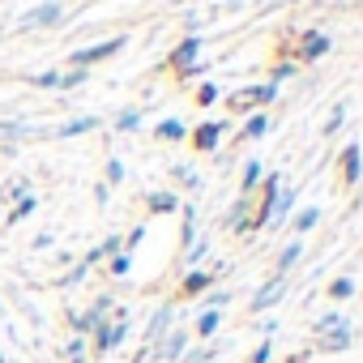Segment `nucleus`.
I'll return each mask as SVG.
<instances>
[{"mask_svg":"<svg viewBox=\"0 0 363 363\" xmlns=\"http://www.w3.org/2000/svg\"><path fill=\"white\" fill-rule=\"evenodd\" d=\"M124 329H128L124 316H116L111 325H103V329H99V350H116V346L124 342Z\"/></svg>","mask_w":363,"mask_h":363,"instance_id":"obj_1","label":"nucleus"},{"mask_svg":"<svg viewBox=\"0 0 363 363\" xmlns=\"http://www.w3.org/2000/svg\"><path fill=\"white\" fill-rule=\"evenodd\" d=\"M120 48H124V39H111V43H103V48H86V52H77L73 60H77V65H99V60H107V56L120 52Z\"/></svg>","mask_w":363,"mask_h":363,"instance_id":"obj_2","label":"nucleus"},{"mask_svg":"<svg viewBox=\"0 0 363 363\" xmlns=\"http://www.w3.org/2000/svg\"><path fill=\"white\" fill-rule=\"evenodd\" d=\"M48 22H60V9H56V5H43V9H35V13H26V18H22V30H35V26H48Z\"/></svg>","mask_w":363,"mask_h":363,"instance_id":"obj_3","label":"nucleus"},{"mask_svg":"<svg viewBox=\"0 0 363 363\" xmlns=\"http://www.w3.org/2000/svg\"><path fill=\"white\" fill-rule=\"evenodd\" d=\"M197 52H201V39L193 35V39H184V43H179V52L171 56V65H175V69H184L189 60H197Z\"/></svg>","mask_w":363,"mask_h":363,"instance_id":"obj_4","label":"nucleus"},{"mask_svg":"<svg viewBox=\"0 0 363 363\" xmlns=\"http://www.w3.org/2000/svg\"><path fill=\"white\" fill-rule=\"evenodd\" d=\"M278 291H282V274H274V282H269V286H265V291L252 299V308H257V312H261V308H269V303L278 299Z\"/></svg>","mask_w":363,"mask_h":363,"instance_id":"obj_5","label":"nucleus"},{"mask_svg":"<svg viewBox=\"0 0 363 363\" xmlns=\"http://www.w3.org/2000/svg\"><path fill=\"white\" fill-rule=\"evenodd\" d=\"M218 133H223V124H201V128H197V145H201V150H214V145H218Z\"/></svg>","mask_w":363,"mask_h":363,"instance_id":"obj_6","label":"nucleus"},{"mask_svg":"<svg viewBox=\"0 0 363 363\" xmlns=\"http://www.w3.org/2000/svg\"><path fill=\"white\" fill-rule=\"evenodd\" d=\"M94 124H99L94 116H82V120H73V124H65V128H60V137H73V133H86V128H94Z\"/></svg>","mask_w":363,"mask_h":363,"instance_id":"obj_7","label":"nucleus"},{"mask_svg":"<svg viewBox=\"0 0 363 363\" xmlns=\"http://www.w3.org/2000/svg\"><path fill=\"white\" fill-rule=\"evenodd\" d=\"M342 162H346V179H359V150H354V145H346Z\"/></svg>","mask_w":363,"mask_h":363,"instance_id":"obj_8","label":"nucleus"},{"mask_svg":"<svg viewBox=\"0 0 363 363\" xmlns=\"http://www.w3.org/2000/svg\"><path fill=\"white\" fill-rule=\"evenodd\" d=\"M210 286V274H189L184 278V295H197V291H206Z\"/></svg>","mask_w":363,"mask_h":363,"instance_id":"obj_9","label":"nucleus"},{"mask_svg":"<svg viewBox=\"0 0 363 363\" xmlns=\"http://www.w3.org/2000/svg\"><path fill=\"white\" fill-rule=\"evenodd\" d=\"M158 137H167V141L184 137V124H179V120H162V124H158Z\"/></svg>","mask_w":363,"mask_h":363,"instance_id":"obj_10","label":"nucleus"},{"mask_svg":"<svg viewBox=\"0 0 363 363\" xmlns=\"http://www.w3.org/2000/svg\"><path fill=\"white\" fill-rule=\"evenodd\" d=\"M214 329H218V312H206V316H201V325H197V333H201V337H210Z\"/></svg>","mask_w":363,"mask_h":363,"instance_id":"obj_11","label":"nucleus"},{"mask_svg":"<svg viewBox=\"0 0 363 363\" xmlns=\"http://www.w3.org/2000/svg\"><path fill=\"white\" fill-rule=\"evenodd\" d=\"M325 48H329V39H325V35H316V39H308V48H303V56H320Z\"/></svg>","mask_w":363,"mask_h":363,"instance_id":"obj_12","label":"nucleus"},{"mask_svg":"<svg viewBox=\"0 0 363 363\" xmlns=\"http://www.w3.org/2000/svg\"><path fill=\"white\" fill-rule=\"evenodd\" d=\"M150 206H154L158 214H167V210H175V197H171V193H158V197H154Z\"/></svg>","mask_w":363,"mask_h":363,"instance_id":"obj_13","label":"nucleus"},{"mask_svg":"<svg viewBox=\"0 0 363 363\" xmlns=\"http://www.w3.org/2000/svg\"><path fill=\"white\" fill-rule=\"evenodd\" d=\"M184 342H189V337H184V333H175V337H171V342H167V350H162V354H167V359H175V354H179V350H184Z\"/></svg>","mask_w":363,"mask_h":363,"instance_id":"obj_14","label":"nucleus"},{"mask_svg":"<svg viewBox=\"0 0 363 363\" xmlns=\"http://www.w3.org/2000/svg\"><path fill=\"white\" fill-rule=\"evenodd\" d=\"M295 261H299V244H291V248L282 252V261H278V269H291Z\"/></svg>","mask_w":363,"mask_h":363,"instance_id":"obj_15","label":"nucleus"},{"mask_svg":"<svg viewBox=\"0 0 363 363\" xmlns=\"http://www.w3.org/2000/svg\"><path fill=\"white\" fill-rule=\"evenodd\" d=\"M350 291H354V282H350V278H337V282H333V299H346Z\"/></svg>","mask_w":363,"mask_h":363,"instance_id":"obj_16","label":"nucleus"},{"mask_svg":"<svg viewBox=\"0 0 363 363\" xmlns=\"http://www.w3.org/2000/svg\"><path fill=\"white\" fill-rule=\"evenodd\" d=\"M257 179H261V162H248V167H244V184L252 189V184H257Z\"/></svg>","mask_w":363,"mask_h":363,"instance_id":"obj_17","label":"nucleus"},{"mask_svg":"<svg viewBox=\"0 0 363 363\" xmlns=\"http://www.w3.org/2000/svg\"><path fill=\"white\" fill-rule=\"evenodd\" d=\"M167 316H171V312H167V308H162V312H158V316H154V325H150V337H158V333H162V329H167Z\"/></svg>","mask_w":363,"mask_h":363,"instance_id":"obj_18","label":"nucleus"},{"mask_svg":"<svg viewBox=\"0 0 363 363\" xmlns=\"http://www.w3.org/2000/svg\"><path fill=\"white\" fill-rule=\"evenodd\" d=\"M261 133H265V116H257V120L248 124V137H261Z\"/></svg>","mask_w":363,"mask_h":363,"instance_id":"obj_19","label":"nucleus"},{"mask_svg":"<svg viewBox=\"0 0 363 363\" xmlns=\"http://www.w3.org/2000/svg\"><path fill=\"white\" fill-rule=\"evenodd\" d=\"M312 223H316V210H308V214H299V231H308Z\"/></svg>","mask_w":363,"mask_h":363,"instance_id":"obj_20","label":"nucleus"},{"mask_svg":"<svg viewBox=\"0 0 363 363\" xmlns=\"http://www.w3.org/2000/svg\"><path fill=\"white\" fill-rule=\"evenodd\" d=\"M265 359H269V342H261V346H257V354H252V363H265Z\"/></svg>","mask_w":363,"mask_h":363,"instance_id":"obj_21","label":"nucleus"}]
</instances>
